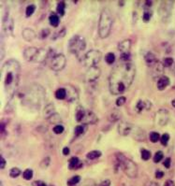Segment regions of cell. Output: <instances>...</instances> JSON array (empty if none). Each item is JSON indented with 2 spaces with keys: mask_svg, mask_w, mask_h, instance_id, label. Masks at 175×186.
Instances as JSON below:
<instances>
[{
  "mask_svg": "<svg viewBox=\"0 0 175 186\" xmlns=\"http://www.w3.org/2000/svg\"><path fill=\"white\" fill-rule=\"evenodd\" d=\"M136 67L131 62L120 63L111 71L109 76L110 92L114 96H120L126 92L134 81Z\"/></svg>",
  "mask_w": 175,
  "mask_h": 186,
  "instance_id": "obj_1",
  "label": "cell"
},
{
  "mask_svg": "<svg viewBox=\"0 0 175 186\" xmlns=\"http://www.w3.org/2000/svg\"><path fill=\"white\" fill-rule=\"evenodd\" d=\"M1 76L5 94L9 99H11L17 92L21 77V65L19 62L12 58L7 60L2 65Z\"/></svg>",
  "mask_w": 175,
  "mask_h": 186,
  "instance_id": "obj_2",
  "label": "cell"
},
{
  "mask_svg": "<svg viewBox=\"0 0 175 186\" xmlns=\"http://www.w3.org/2000/svg\"><path fill=\"white\" fill-rule=\"evenodd\" d=\"M46 97L45 89L39 83H31L24 87L20 95L22 103L29 108L39 109Z\"/></svg>",
  "mask_w": 175,
  "mask_h": 186,
  "instance_id": "obj_3",
  "label": "cell"
},
{
  "mask_svg": "<svg viewBox=\"0 0 175 186\" xmlns=\"http://www.w3.org/2000/svg\"><path fill=\"white\" fill-rule=\"evenodd\" d=\"M116 165L122 168L124 173L130 179H136L139 175V167L135 162L125 156L123 153L118 152L115 154Z\"/></svg>",
  "mask_w": 175,
  "mask_h": 186,
  "instance_id": "obj_4",
  "label": "cell"
},
{
  "mask_svg": "<svg viewBox=\"0 0 175 186\" xmlns=\"http://www.w3.org/2000/svg\"><path fill=\"white\" fill-rule=\"evenodd\" d=\"M113 24V19L111 11L108 9H104L99 16L98 21V35L100 39H106L110 36Z\"/></svg>",
  "mask_w": 175,
  "mask_h": 186,
  "instance_id": "obj_5",
  "label": "cell"
},
{
  "mask_svg": "<svg viewBox=\"0 0 175 186\" xmlns=\"http://www.w3.org/2000/svg\"><path fill=\"white\" fill-rule=\"evenodd\" d=\"M86 48V41L83 37L75 35L68 41V51L79 56Z\"/></svg>",
  "mask_w": 175,
  "mask_h": 186,
  "instance_id": "obj_6",
  "label": "cell"
},
{
  "mask_svg": "<svg viewBox=\"0 0 175 186\" xmlns=\"http://www.w3.org/2000/svg\"><path fill=\"white\" fill-rule=\"evenodd\" d=\"M102 57V53L100 51L98 50H90L89 52H87L83 57V65L87 68H93V67H96V65L100 62Z\"/></svg>",
  "mask_w": 175,
  "mask_h": 186,
  "instance_id": "obj_7",
  "label": "cell"
},
{
  "mask_svg": "<svg viewBox=\"0 0 175 186\" xmlns=\"http://www.w3.org/2000/svg\"><path fill=\"white\" fill-rule=\"evenodd\" d=\"M66 65V56L63 53H57L52 57L51 63H50V68L52 70L58 72V71L63 70L65 68Z\"/></svg>",
  "mask_w": 175,
  "mask_h": 186,
  "instance_id": "obj_8",
  "label": "cell"
},
{
  "mask_svg": "<svg viewBox=\"0 0 175 186\" xmlns=\"http://www.w3.org/2000/svg\"><path fill=\"white\" fill-rule=\"evenodd\" d=\"M173 4H174L173 1H162L160 3L158 12L163 23H168V21L169 20L173 9Z\"/></svg>",
  "mask_w": 175,
  "mask_h": 186,
  "instance_id": "obj_9",
  "label": "cell"
},
{
  "mask_svg": "<svg viewBox=\"0 0 175 186\" xmlns=\"http://www.w3.org/2000/svg\"><path fill=\"white\" fill-rule=\"evenodd\" d=\"M169 119V112L166 109H160L156 114V123L159 126H165Z\"/></svg>",
  "mask_w": 175,
  "mask_h": 186,
  "instance_id": "obj_10",
  "label": "cell"
},
{
  "mask_svg": "<svg viewBox=\"0 0 175 186\" xmlns=\"http://www.w3.org/2000/svg\"><path fill=\"white\" fill-rule=\"evenodd\" d=\"M101 74V70L99 68L97 67H93L87 69L85 76H84V80L86 82H94L96 81Z\"/></svg>",
  "mask_w": 175,
  "mask_h": 186,
  "instance_id": "obj_11",
  "label": "cell"
},
{
  "mask_svg": "<svg viewBox=\"0 0 175 186\" xmlns=\"http://www.w3.org/2000/svg\"><path fill=\"white\" fill-rule=\"evenodd\" d=\"M134 128H135V126L132 125V123L127 122H121L117 126V131H118L119 135L126 137V136L130 135L133 132Z\"/></svg>",
  "mask_w": 175,
  "mask_h": 186,
  "instance_id": "obj_12",
  "label": "cell"
},
{
  "mask_svg": "<svg viewBox=\"0 0 175 186\" xmlns=\"http://www.w3.org/2000/svg\"><path fill=\"white\" fill-rule=\"evenodd\" d=\"M164 65L163 63H161V62H157V63L156 65H154L151 68H152V77L154 80H159L163 75L164 73Z\"/></svg>",
  "mask_w": 175,
  "mask_h": 186,
  "instance_id": "obj_13",
  "label": "cell"
},
{
  "mask_svg": "<svg viewBox=\"0 0 175 186\" xmlns=\"http://www.w3.org/2000/svg\"><path fill=\"white\" fill-rule=\"evenodd\" d=\"M98 122V118L97 116L91 110H85L84 112V116L83 119V125H94V123Z\"/></svg>",
  "mask_w": 175,
  "mask_h": 186,
  "instance_id": "obj_14",
  "label": "cell"
},
{
  "mask_svg": "<svg viewBox=\"0 0 175 186\" xmlns=\"http://www.w3.org/2000/svg\"><path fill=\"white\" fill-rule=\"evenodd\" d=\"M39 49L36 47H28L26 49H24L23 51V58L27 61V62H33L35 57H36L37 53H38Z\"/></svg>",
  "mask_w": 175,
  "mask_h": 186,
  "instance_id": "obj_15",
  "label": "cell"
},
{
  "mask_svg": "<svg viewBox=\"0 0 175 186\" xmlns=\"http://www.w3.org/2000/svg\"><path fill=\"white\" fill-rule=\"evenodd\" d=\"M78 97L79 95L76 88L71 85H68L66 88V100L68 102H74L78 100Z\"/></svg>",
  "mask_w": 175,
  "mask_h": 186,
  "instance_id": "obj_16",
  "label": "cell"
},
{
  "mask_svg": "<svg viewBox=\"0 0 175 186\" xmlns=\"http://www.w3.org/2000/svg\"><path fill=\"white\" fill-rule=\"evenodd\" d=\"M49 54H50V52L47 49L39 48L38 53H37V55H36V57H35L33 62L34 63H42V62H44L49 57Z\"/></svg>",
  "mask_w": 175,
  "mask_h": 186,
  "instance_id": "obj_17",
  "label": "cell"
},
{
  "mask_svg": "<svg viewBox=\"0 0 175 186\" xmlns=\"http://www.w3.org/2000/svg\"><path fill=\"white\" fill-rule=\"evenodd\" d=\"M22 37L25 41L30 42V41H33L35 39L37 38V34L32 28H24L22 31Z\"/></svg>",
  "mask_w": 175,
  "mask_h": 186,
  "instance_id": "obj_18",
  "label": "cell"
},
{
  "mask_svg": "<svg viewBox=\"0 0 175 186\" xmlns=\"http://www.w3.org/2000/svg\"><path fill=\"white\" fill-rule=\"evenodd\" d=\"M132 46V42L130 39H124L121 42H119L118 44V51L122 53H129L130 52V49Z\"/></svg>",
  "mask_w": 175,
  "mask_h": 186,
  "instance_id": "obj_19",
  "label": "cell"
},
{
  "mask_svg": "<svg viewBox=\"0 0 175 186\" xmlns=\"http://www.w3.org/2000/svg\"><path fill=\"white\" fill-rule=\"evenodd\" d=\"M144 61H145L146 65L148 67H150V68H152L154 65H156L157 62H158L156 56L152 52H148L147 53H145V55H144Z\"/></svg>",
  "mask_w": 175,
  "mask_h": 186,
  "instance_id": "obj_20",
  "label": "cell"
},
{
  "mask_svg": "<svg viewBox=\"0 0 175 186\" xmlns=\"http://www.w3.org/2000/svg\"><path fill=\"white\" fill-rule=\"evenodd\" d=\"M169 79L167 77V76H162L158 81H157V83H156V86H157V89L159 91H163L165 90L169 85Z\"/></svg>",
  "mask_w": 175,
  "mask_h": 186,
  "instance_id": "obj_21",
  "label": "cell"
},
{
  "mask_svg": "<svg viewBox=\"0 0 175 186\" xmlns=\"http://www.w3.org/2000/svg\"><path fill=\"white\" fill-rule=\"evenodd\" d=\"M82 167H83V163L76 156L70 158V160H69V162H68V168L69 169H79Z\"/></svg>",
  "mask_w": 175,
  "mask_h": 186,
  "instance_id": "obj_22",
  "label": "cell"
},
{
  "mask_svg": "<svg viewBox=\"0 0 175 186\" xmlns=\"http://www.w3.org/2000/svg\"><path fill=\"white\" fill-rule=\"evenodd\" d=\"M56 113L55 112V107L53 103H49L45 106L44 108V117L46 119H48L49 117H51L53 114Z\"/></svg>",
  "mask_w": 175,
  "mask_h": 186,
  "instance_id": "obj_23",
  "label": "cell"
},
{
  "mask_svg": "<svg viewBox=\"0 0 175 186\" xmlns=\"http://www.w3.org/2000/svg\"><path fill=\"white\" fill-rule=\"evenodd\" d=\"M55 97L58 100H64L66 99V88H58L55 92Z\"/></svg>",
  "mask_w": 175,
  "mask_h": 186,
  "instance_id": "obj_24",
  "label": "cell"
},
{
  "mask_svg": "<svg viewBox=\"0 0 175 186\" xmlns=\"http://www.w3.org/2000/svg\"><path fill=\"white\" fill-rule=\"evenodd\" d=\"M134 138L138 140H144L145 139V132L144 130L139 128V127H135V133H134Z\"/></svg>",
  "mask_w": 175,
  "mask_h": 186,
  "instance_id": "obj_25",
  "label": "cell"
},
{
  "mask_svg": "<svg viewBox=\"0 0 175 186\" xmlns=\"http://www.w3.org/2000/svg\"><path fill=\"white\" fill-rule=\"evenodd\" d=\"M49 22H50L51 25H53V27H57L60 23L59 15L55 14V13H51V15L49 16Z\"/></svg>",
  "mask_w": 175,
  "mask_h": 186,
  "instance_id": "obj_26",
  "label": "cell"
},
{
  "mask_svg": "<svg viewBox=\"0 0 175 186\" xmlns=\"http://www.w3.org/2000/svg\"><path fill=\"white\" fill-rule=\"evenodd\" d=\"M101 151H98V150H95V151H89L87 154H86V158L89 159V160H95V159H97L101 156Z\"/></svg>",
  "mask_w": 175,
  "mask_h": 186,
  "instance_id": "obj_27",
  "label": "cell"
},
{
  "mask_svg": "<svg viewBox=\"0 0 175 186\" xmlns=\"http://www.w3.org/2000/svg\"><path fill=\"white\" fill-rule=\"evenodd\" d=\"M57 14L59 16H64L66 12V3L64 1H60L57 3V8H56Z\"/></svg>",
  "mask_w": 175,
  "mask_h": 186,
  "instance_id": "obj_28",
  "label": "cell"
},
{
  "mask_svg": "<svg viewBox=\"0 0 175 186\" xmlns=\"http://www.w3.org/2000/svg\"><path fill=\"white\" fill-rule=\"evenodd\" d=\"M87 130V126L86 125H82V126H77L74 129V133L77 137L83 135Z\"/></svg>",
  "mask_w": 175,
  "mask_h": 186,
  "instance_id": "obj_29",
  "label": "cell"
},
{
  "mask_svg": "<svg viewBox=\"0 0 175 186\" xmlns=\"http://www.w3.org/2000/svg\"><path fill=\"white\" fill-rule=\"evenodd\" d=\"M80 181H81V176L75 175V176L71 177L70 179H69V180L66 181V184H67L68 186H76Z\"/></svg>",
  "mask_w": 175,
  "mask_h": 186,
  "instance_id": "obj_30",
  "label": "cell"
},
{
  "mask_svg": "<svg viewBox=\"0 0 175 186\" xmlns=\"http://www.w3.org/2000/svg\"><path fill=\"white\" fill-rule=\"evenodd\" d=\"M47 120L49 121L50 123H54L56 126V125H59V122H61V116L58 113H54L51 117H49Z\"/></svg>",
  "mask_w": 175,
  "mask_h": 186,
  "instance_id": "obj_31",
  "label": "cell"
},
{
  "mask_svg": "<svg viewBox=\"0 0 175 186\" xmlns=\"http://www.w3.org/2000/svg\"><path fill=\"white\" fill-rule=\"evenodd\" d=\"M105 61L108 65H113L115 61V54L113 52H108L105 56Z\"/></svg>",
  "mask_w": 175,
  "mask_h": 186,
  "instance_id": "obj_32",
  "label": "cell"
},
{
  "mask_svg": "<svg viewBox=\"0 0 175 186\" xmlns=\"http://www.w3.org/2000/svg\"><path fill=\"white\" fill-rule=\"evenodd\" d=\"M141 156H142V159H143V160L148 161V160L151 158L152 154H151V151H148V150H146V149H143V150L141 151Z\"/></svg>",
  "mask_w": 175,
  "mask_h": 186,
  "instance_id": "obj_33",
  "label": "cell"
},
{
  "mask_svg": "<svg viewBox=\"0 0 175 186\" xmlns=\"http://www.w3.org/2000/svg\"><path fill=\"white\" fill-rule=\"evenodd\" d=\"M50 164H51V157H50V156H46V157H44V158L41 161L40 167H41V168L45 169V168H47V167L50 166Z\"/></svg>",
  "mask_w": 175,
  "mask_h": 186,
  "instance_id": "obj_34",
  "label": "cell"
},
{
  "mask_svg": "<svg viewBox=\"0 0 175 186\" xmlns=\"http://www.w3.org/2000/svg\"><path fill=\"white\" fill-rule=\"evenodd\" d=\"M33 176H34V173H33V170L31 168H27L23 172V178L25 180H30L33 178Z\"/></svg>",
  "mask_w": 175,
  "mask_h": 186,
  "instance_id": "obj_35",
  "label": "cell"
},
{
  "mask_svg": "<svg viewBox=\"0 0 175 186\" xmlns=\"http://www.w3.org/2000/svg\"><path fill=\"white\" fill-rule=\"evenodd\" d=\"M163 158H164V153L161 151H158L155 153V155L153 157V161L155 163H159L163 160Z\"/></svg>",
  "mask_w": 175,
  "mask_h": 186,
  "instance_id": "obj_36",
  "label": "cell"
},
{
  "mask_svg": "<svg viewBox=\"0 0 175 186\" xmlns=\"http://www.w3.org/2000/svg\"><path fill=\"white\" fill-rule=\"evenodd\" d=\"M84 112H85V110L83 109H79L77 111H76V121L79 122H83V116H84Z\"/></svg>",
  "mask_w": 175,
  "mask_h": 186,
  "instance_id": "obj_37",
  "label": "cell"
},
{
  "mask_svg": "<svg viewBox=\"0 0 175 186\" xmlns=\"http://www.w3.org/2000/svg\"><path fill=\"white\" fill-rule=\"evenodd\" d=\"M120 117H121L120 112H119L118 110H113V111L111 112V115H110V121H112V122H116V121H118V120L120 119Z\"/></svg>",
  "mask_w": 175,
  "mask_h": 186,
  "instance_id": "obj_38",
  "label": "cell"
},
{
  "mask_svg": "<svg viewBox=\"0 0 175 186\" xmlns=\"http://www.w3.org/2000/svg\"><path fill=\"white\" fill-rule=\"evenodd\" d=\"M21 173H22V171H21V169L20 168H18V167H12V168H11V170H10V176L11 177V178H18L20 175H21Z\"/></svg>",
  "mask_w": 175,
  "mask_h": 186,
  "instance_id": "obj_39",
  "label": "cell"
},
{
  "mask_svg": "<svg viewBox=\"0 0 175 186\" xmlns=\"http://www.w3.org/2000/svg\"><path fill=\"white\" fill-rule=\"evenodd\" d=\"M35 10H36V6L35 5H29L26 7L25 9V16L26 17H30L34 14Z\"/></svg>",
  "mask_w": 175,
  "mask_h": 186,
  "instance_id": "obj_40",
  "label": "cell"
},
{
  "mask_svg": "<svg viewBox=\"0 0 175 186\" xmlns=\"http://www.w3.org/2000/svg\"><path fill=\"white\" fill-rule=\"evenodd\" d=\"M160 135H159V133L158 132H156V131H154V132H151L150 133V140L153 142V143H156L158 140H160Z\"/></svg>",
  "mask_w": 175,
  "mask_h": 186,
  "instance_id": "obj_41",
  "label": "cell"
},
{
  "mask_svg": "<svg viewBox=\"0 0 175 186\" xmlns=\"http://www.w3.org/2000/svg\"><path fill=\"white\" fill-rule=\"evenodd\" d=\"M136 109H137L138 112H142L143 110L146 109V102H144L143 100H139L136 105Z\"/></svg>",
  "mask_w": 175,
  "mask_h": 186,
  "instance_id": "obj_42",
  "label": "cell"
},
{
  "mask_svg": "<svg viewBox=\"0 0 175 186\" xmlns=\"http://www.w3.org/2000/svg\"><path fill=\"white\" fill-rule=\"evenodd\" d=\"M66 28L63 27L62 29H60V30L58 31V32H56V33L54 34V36H53V38L52 39H59V38H64V37L66 36Z\"/></svg>",
  "mask_w": 175,
  "mask_h": 186,
  "instance_id": "obj_43",
  "label": "cell"
},
{
  "mask_svg": "<svg viewBox=\"0 0 175 186\" xmlns=\"http://www.w3.org/2000/svg\"><path fill=\"white\" fill-rule=\"evenodd\" d=\"M162 63H163L164 67L169 68V67H171V66L173 65L174 61H173V58H171V57H166V58H164V60H163Z\"/></svg>",
  "mask_w": 175,
  "mask_h": 186,
  "instance_id": "obj_44",
  "label": "cell"
},
{
  "mask_svg": "<svg viewBox=\"0 0 175 186\" xmlns=\"http://www.w3.org/2000/svg\"><path fill=\"white\" fill-rule=\"evenodd\" d=\"M169 135L168 133L163 134L160 138V142L163 146H167L169 143Z\"/></svg>",
  "mask_w": 175,
  "mask_h": 186,
  "instance_id": "obj_45",
  "label": "cell"
},
{
  "mask_svg": "<svg viewBox=\"0 0 175 186\" xmlns=\"http://www.w3.org/2000/svg\"><path fill=\"white\" fill-rule=\"evenodd\" d=\"M64 130H65V127H64L62 125H56V126H54L53 128V131L55 134H57V135L62 134V133L64 132Z\"/></svg>",
  "mask_w": 175,
  "mask_h": 186,
  "instance_id": "obj_46",
  "label": "cell"
},
{
  "mask_svg": "<svg viewBox=\"0 0 175 186\" xmlns=\"http://www.w3.org/2000/svg\"><path fill=\"white\" fill-rule=\"evenodd\" d=\"M152 11H150V10H145L144 12H143V20L145 22V23H148L150 20H151V18H152Z\"/></svg>",
  "mask_w": 175,
  "mask_h": 186,
  "instance_id": "obj_47",
  "label": "cell"
},
{
  "mask_svg": "<svg viewBox=\"0 0 175 186\" xmlns=\"http://www.w3.org/2000/svg\"><path fill=\"white\" fill-rule=\"evenodd\" d=\"M51 34V31L49 28H44L41 31V34H40V37L41 39H46L49 35Z\"/></svg>",
  "mask_w": 175,
  "mask_h": 186,
  "instance_id": "obj_48",
  "label": "cell"
},
{
  "mask_svg": "<svg viewBox=\"0 0 175 186\" xmlns=\"http://www.w3.org/2000/svg\"><path fill=\"white\" fill-rule=\"evenodd\" d=\"M126 97H119L116 99L115 104H116V106L121 107V106H123L124 104H126Z\"/></svg>",
  "mask_w": 175,
  "mask_h": 186,
  "instance_id": "obj_49",
  "label": "cell"
},
{
  "mask_svg": "<svg viewBox=\"0 0 175 186\" xmlns=\"http://www.w3.org/2000/svg\"><path fill=\"white\" fill-rule=\"evenodd\" d=\"M163 166H164L166 168H169L170 166H171V159H170L169 157L166 158V159L164 160V162H163Z\"/></svg>",
  "mask_w": 175,
  "mask_h": 186,
  "instance_id": "obj_50",
  "label": "cell"
},
{
  "mask_svg": "<svg viewBox=\"0 0 175 186\" xmlns=\"http://www.w3.org/2000/svg\"><path fill=\"white\" fill-rule=\"evenodd\" d=\"M0 160H1V162H0V168H1V169H4L5 167H6V164H7L6 159L4 158L3 155H1V157H0Z\"/></svg>",
  "mask_w": 175,
  "mask_h": 186,
  "instance_id": "obj_51",
  "label": "cell"
},
{
  "mask_svg": "<svg viewBox=\"0 0 175 186\" xmlns=\"http://www.w3.org/2000/svg\"><path fill=\"white\" fill-rule=\"evenodd\" d=\"M33 186H48V185L42 180H36L33 182Z\"/></svg>",
  "mask_w": 175,
  "mask_h": 186,
  "instance_id": "obj_52",
  "label": "cell"
},
{
  "mask_svg": "<svg viewBox=\"0 0 175 186\" xmlns=\"http://www.w3.org/2000/svg\"><path fill=\"white\" fill-rule=\"evenodd\" d=\"M155 176H156V179H162V178L164 177V172H163V171H161V170H156V172Z\"/></svg>",
  "mask_w": 175,
  "mask_h": 186,
  "instance_id": "obj_53",
  "label": "cell"
},
{
  "mask_svg": "<svg viewBox=\"0 0 175 186\" xmlns=\"http://www.w3.org/2000/svg\"><path fill=\"white\" fill-rule=\"evenodd\" d=\"M164 186H175V182L172 180H166V182L164 183Z\"/></svg>",
  "mask_w": 175,
  "mask_h": 186,
  "instance_id": "obj_54",
  "label": "cell"
},
{
  "mask_svg": "<svg viewBox=\"0 0 175 186\" xmlns=\"http://www.w3.org/2000/svg\"><path fill=\"white\" fill-rule=\"evenodd\" d=\"M99 186H111V181L110 180H105L104 181L101 182V184Z\"/></svg>",
  "mask_w": 175,
  "mask_h": 186,
  "instance_id": "obj_55",
  "label": "cell"
},
{
  "mask_svg": "<svg viewBox=\"0 0 175 186\" xmlns=\"http://www.w3.org/2000/svg\"><path fill=\"white\" fill-rule=\"evenodd\" d=\"M69 153H70V150H69V148L68 147H65L63 149V154L66 156V155H68Z\"/></svg>",
  "mask_w": 175,
  "mask_h": 186,
  "instance_id": "obj_56",
  "label": "cell"
},
{
  "mask_svg": "<svg viewBox=\"0 0 175 186\" xmlns=\"http://www.w3.org/2000/svg\"><path fill=\"white\" fill-rule=\"evenodd\" d=\"M146 186H159V184L157 182H156V181H150V182L147 183Z\"/></svg>",
  "mask_w": 175,
  "mask_h": 186,
  "instance_id": "obj_57",
  "label": "cell"
},
{
  "mask_svg": "<svg viewBox=\"0 0 175 186\" xmlns=\"http://www.w3.org/2000/svg\"><path fill=\"white\" fill-rule=\"evenodd\" d=\"M144 4H145V8H151V6L153 5V2L152 1H145Z\"/></svg>",
  "mask_w": 175,
  "mask_h": 186,
  "instance_id": "obj_58",
  "label": "cell"
},
{
  "mask_svg": "<svg viewBox=\"0 0 175 186\" xmlns=\"http://www.w3.org/2000/svg\"><path fill=\"white\" fill-rule=\"evenodd\" d=\"M87 183H88V180H85L84 183L82 184L81 186H94V185H95V184H92V185H91V184H87Z\"/></svg>",
  "mask_w": 175,
  "mask_h": 186,
  "instance_id": "obj_59",
  "label": "cell"
},
{
  "mask_svg": "<svg viewBox=\"0 0 175 186\" xmlns=\"http://www.w3.org/2000/svg\"><path fill=\"white\" fill-rule=\"evenodd\" d=\"M171 105L175 108V99H173V100L171 101Z\"/></svg>",
  "mask_w": 175,
  "mask_h": 186,
  "instance_id": "obj_60",
  "label": "cell"
},
{
  "mask_svg": "<svg viewBox=\"0 0 175 186\" xmlns=\"http://www.w3.org/2000/svg\"><path fill=\"white\" fill-rule=\"evenodd\" d=\"M118 4H119V6H120V5H124L125 2H118Z\"/></svg>",
  "mask_w": 175,
  "mask_h": 186,
  "instance_id": "obj_61",
  "label": "cell"
},
{
  "mask_svg": "<svg viewBox=\"0 0 175 186\" xmlns=\"http://www.w3.org/2000/svg\"><path fill=\"white\" fill-rule=\"evenodd\" d=\"M0 186H4L3 185V181H0Z\"/></svg>",
  "mask_w": 175,
  "mask_h": 186,
  "instance_id": "obj_62",
  "label": "cell"
},
{
  "mask_svg": "<svg viewBox=\"0 0 175 186\" xmlns=\"http://www.w3.org/2000/svg\"><path fill=\"white\" fill-rule=\"evenodd\" d=\"M173 72L175 73V64H174V67H173Z\"/></svg>",
  "mask_w": 175,
  "mask_h": 186,
  "instance_id": "obj_63",
  "label": "cell"
},
{
  "mask_svg": "<svg viewBox=\"0 0 175 186\" xmlns=\"http://www.w3.org/2000/svg\"><path fill=\"white\" fill-rule=\"evenodd\" d=\"M48 186H55V185H53V184H51V185H48Z\"/></svg>",
  "mask_w": 175,
  "mask_h": 186,
  "instance_id": "obj_64",
  "label": "cell"
}]
</instances>
